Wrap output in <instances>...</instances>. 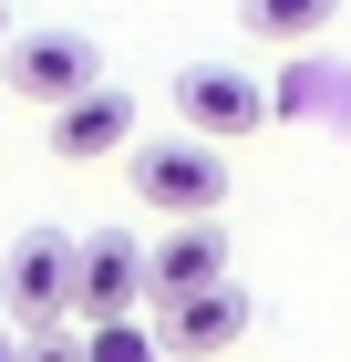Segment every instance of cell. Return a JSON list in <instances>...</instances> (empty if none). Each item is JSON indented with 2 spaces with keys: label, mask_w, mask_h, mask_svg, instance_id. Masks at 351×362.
Returning <instances> with one entry per match:
<instances>
[{
  "label": "cell",
  "mask_w": 351,
  "mask_h": 362,
  "mask_svg": "<svg viewBox=\"0 0 351 362\" xmlns=\"http://www.w3.org/2000/svg\"><path fill=\"white\" fill-rule=\"evenodd\" d=\"M0 42H11V11H0Z\"/></svg>",
  "instance_id": "obj_13"
},
{
  "label": "cell",
  "mask_w": 351,
  "mask_h": 362,
  "mask_svg": "<svg viewBox=\"0 0 351 362\" xmlns=\"http://www.w3.org/2000/svg\"><path fill=\"white\" fill-rule=\"evenodd\" d=\"M248 321H258V300H248L238 279H207V290H186V300H155V341L176 362H217V352H238Z\"/></svg>",
  "instance_id": "obj_5"
},
{
  "label": "cell",
  "mask_w": 351,
  "mask_h": 362,
  "mask_svg": "<svg viewBox=\"0 0 351 362\" xmlns=\"http://www.w3.org/2000/svg\"><path fill=\"white\" fill-rule=\"evenodd\" d=\"M0 362H21V341H11V332H0Z\"/></svg>",
  "instance_id": "obj_12"
},
{
  "label": "cell",
  "mask_w": 351,
  "mask_h": 362,
  "mask_svg": "<svg viewBox=\"0 0 351 362\" xmlns=\"http://www.w3.org/2000/svg\"><path fill=\"white\" fill-rule=\"evenodd\" d=\"M0 73H11L21 104H73V93L104 83V52H93L83 31H11V42H0Z\"/></svg>",
  "instance_id": "obj_4"
},
{
  "label": "cell",
  "mask_w": 351,
  "mask_h": 362,
  "mask_svg": "<svg viewBox=\"0 0 351 362\" xmlns=\"http://www.w3.org/2000/svg\"><path fill=\"white\" fill-rule=\"evenodd\" d=\"M145 279H155V300H186V290L227 279V228L217 218H176L155 249H145Z\"/></svg>",
  "instance_id": "obj_8"
},
{
  "label": "cell",
  "mask_w": 351,
  "mask_h": 362,
  "mask_svg": "<svg viewBox=\"0 0 351 362\" xmlns=\"http://www.w3.org/2000/svg\"><path fill=\"white\" fill-rule=\"evenodd\" d=\"M135 197L165 207V218H217L227 207V166H217L207 135H155V145H135Z\"/></svg>",
  "instance_id": "obj_2"
},
{
  "label": "cell",
  "mask_w": 351,
  "mask_h": 362,
  "mask_svg": "<svg viewBox=\"0 0 351 362\" xmlns=\"http://www.w3.org/2000/svg\"><path fill=\"white\" fill-rule=\"evenodd\" d=\"M238 21L258 31V42H321V31L341 21V0H238Z\"/></svg>",
  "instance_id": "obj_9"
},
{
  "label": "cell",
  "mask_w": 351,
  "mask_h": 362,
  "mask_svg": "<svg viewBox=\"0 0 351 362\" xmlns=\"http://www.w3.org/2000/svg\"><path fill=\"white\" fill-rule=\"evenodd\" d=\"M135 300H155L145 249L124 228H93V238H83V279H73V321H135Z\"/></svg>",
  "instance_id": "obj_6"
},
{
  "label": "cell",
  "mask_w": 351,
  "mask_h": 362,
  "mask_svg": "<svg viewBox=\"0 0 351 362\" xmlns=\"http://www.w3.org/2000/svg\"><path fill=\"white\" fill-rule=\"evenodd\" d=\"M21 362H83V341L62 321H42V332H21Z\"/></svg>",
  "instance_id": "obj_11"
},
{
  "label": "cell",
  "mask_w": 351,
  "mask_h": 362,
  "mask_svg": "<svg viewBox=\"0 0 351 362\" xmlns=\"http://www.w3.org/2000/svg\"><path fill=\"white\" fill-rule=\"evenodd\" d=\"M176 124L207 135V145H238V135L269 124V83L238 73V62H186V73H176Z\"/></svg>",
  "instance_id": "obj_3"
},
{
  "label": "cell",
  "mask_w": 351,
  "mask_h": 362,
  "mask_svg": "<svg viewBox=\"0 0 351 362\" xmlns=\"http://www.w3.org/2000/svg\"><path fill=\"white\" fill-rule=\"evenodd\" d=\"M83 362H165V341L145 321H83Z\"/></svg>",
  "instance_id": "obj_10"
},
{
  "label": "cell",
  "mask_w": 351,
  "mask_h": 362,
  "mask_svg": "<svg viewBox=\"0 0 351 362\" xmlns=\"http://www.w3.org/2000/svg\"><path fill=\"white\" fill-rule=\"evenodd\" d=\"M52 156L62 166H114V156H135V93L93 83V93H73V104H52Z\"/></svg>",
  "instance_id": "obj_7"
},
{
  "label": "cell",
  "mask_w": 351,
  "mask_h": 362,
  "mask_svg": "<svg viewBox=\"0 0 351 362\" xmlns=\"http://www.w3.org/2000/svg\"><path fill=\"white\" fill-rule=\"evenodd\" d=\"M73 279H83V238H62V228H21L11 259H0V310H11L21 332L73 321Z\"/></svg>",
  "instance_id": "obj_1"
}]
</instances>
